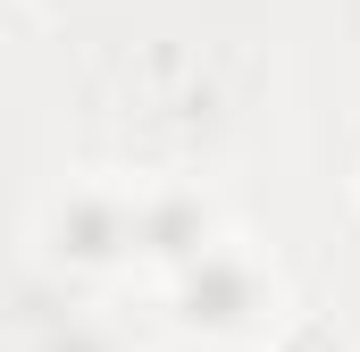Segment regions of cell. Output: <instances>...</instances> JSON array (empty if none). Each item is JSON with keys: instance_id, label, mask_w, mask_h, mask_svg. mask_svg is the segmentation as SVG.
I'll list each match as a JSON object with an SVG mask.
<instances>
[{"instance_id": "cell-1", "label": "cell", "mask_w": 360, "mask_h": 352, "mask_svg": "<svg viewBox=\"0 0 360 352\" xmlns=\"http://www.w3.org/2000/svg\"><path fill=\"white\" fill-rule=\"evenodd\" d=\"M168 302H176L184 327H210V336H243V327H260V310L276 302L269 268L252 260L243 244H218V252H201L193 268L168 277Z\"/></svg>"}, {"instance_id": "cell-4", "label": "cell", "mask_w": 360, "mask_h": 352, "mask_svg": "<svg viewBox=\"0 0 360 352\" xmlns=\"http://www.w3.org/2000/svg\"><path fill=\"white\" fill-rule=\"evenodd\" d=\"M34 352H109V344H101V336H92V327H59V336H51V344H34Z\"/></svg>"}, {"instance_id": "cell-2", "label": "cell", "mask_w": 360, "mask_h": 352, "mask_svg": "<svg viewBox=\"0 0 360 352\" xmlns=\"http://www.w3.org/2000/svg\"><path fill=\"white\" fill-rule=\"evenodd\" d=\"M226 235H218V218H210V201L193 193V184H176V193H143L134 201V252H151V260L168 268H193L201 252H218Z\"/></svg>"}, {"instance_id": "cell-3", "label": "cell", "mask_w": 360, "mask_h": 352, "mask_svg": "<svg viewBox=\"0 0 360 352\" xmlns=\"http://www.w3.org/2000/svg\"><path fill=\"white\" fill-rule=\"evenodd\" d=\"M269 352H352V336H344L335 319H310V310H302V319H285L269 336Z\"/></svg>"}]
</instances>
